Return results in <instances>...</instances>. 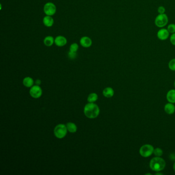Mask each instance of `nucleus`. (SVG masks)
Instances as JSON below:
<instances>
[{"label":"nucleus","instance_id":"bb28decb","mask_svg":"<svg viewBox=\"0 0 175 175\" xmlns=\"http://www.w3.org/2000/svg\"><path fill=\"white\" fill-rule=\"evenodd\" d=\"M156 175H163V173H159V172H157V173H156Z\"/></svg>","mask_w":175,"mask_h":175},{"label":"nucleus","instance_id":"39448f33","mask_svg":"<svg viewBox=\"0 0 175 175\" xmlns=\"http://www.w3.org/2000/svg\"><path fill=\"white\" fill-rule=\"evenodd\" d=\"M67 130L66 126L63 124H60L54 128V134L58 138H63L66 135Z\"/></svg>","mask_w":175,"mask_h":175},{"label":"nucleus","instance_id":"f257e3e1","mask_svg":"<svg viewBox=\"0 0 175 175\" xmlns=\"http://www.w3.org/2000/svg\"><path fill=\"white\" fill-rule=\"evenodd\" d=\"M84 112L85 115L89 119H94L99 116L100 109L96 104L89 103L84 107Z\"/></svg>","mask_w":175,"mask_h":175},{"label":"nucleus","instance_id":"f3484780","mask_svg":"<svg viewBox=\"0 0 175 175\" xmlns=\"http://www.w3.org/2000/svg\"><path fill=\"white\" fill-rule=\"evenodd\" d=\"M23 84L25 86H26L27 88L32 87L33 84V79H32V78H25L23 80Z\"/></svg>","mask_w":175,"mask_h":175},{"label":"nucleus","instance_id":"b1692460","mask_svg":"<svg viewBox=\"0 0 175 175\" xmlns=\"http://www.w3.org/2000/svg\"><path fill=\"white\" fill-rule=\"evenodd\" d=\"M170 43L173 45L175 46V33H172L170 37Z\"/></svg>","mask_w":175,"mask_h":175},{"label":"nucleus","instance_id":"423d86ee","mask_svg":"<svg viewBox=\"0 0 175 175\" xmlns=\"http://www.w3.org/2000/svg\"><path fill=\"white\" fill-rule=\"evenodd\" d=\"M43 10L46 16H52L56 12V6L52 2H48L44 6Z\"/></svg>","mask_w":175,"mask_h":175},{"label":"nucleus","instance_id":"393cba45","mask_svg":"<svg viewBox=\"0 0 175 175\" xmlns=\"http://www.w3.org/2000/svg\"><path fill=\"white\" fill-rule=\"evenodd\" d=\"M68 57L70 59H74L77 57V53H73L71 51H69L68 54Z\"/></svg>","mask_w":175,"mask_h":175},{"label":"nucleus","instance_id":"dca6fc26","mask_svg":"<svg viewBox=\"0 0 175 175\" xmlns=\"http://www.w3.org/2000/svg\"><path fill=\"white\" fill-rule=\"evenodd\" d=\"M66 127L68 131L70 133H75L77 130V127L76 126V125L73 123H67L66 124Z\"/></svg>","mask_w":175,"mask_h":175},{"label":"nucleus","instance_id":"c85d7f7f","mask_svg":"<svg viewBox=\"0 0 175 175\" xmlns=\"http://www.w3.org/2000/svg\"><path fill=\"white\" fill-rule=\"evenodd\" d=\"M174 86H175V83H174Z\"/></svg>","mask_w":175,"mask_h":175},{"label":"nucleus","instance_id":"412c9836","mask_svg":"<svg viewBox=\"0 0 175 175\" xmlns=\"http://www.w3.org/2000/svg\"><path fill=\"white\" fill-rule=\"evenodd\" d=\"M153 154L155 155V156L156 157H161L163 155V151L160 148H156L154 149Z\"/></svg>","mask_w":175,"mask_h":175},{"label":"nucleus","instance_id":"5701e85b","mask_svg":"<svg viewBox=\"0 0 175 175\" xmlns=\"http://www.w3.org/2000/svg\"><path fill=\"white\" fill-rule=\"evenodd\" d=\"M157 11L159 14H165L166 9L163 6H160L158 8Z\"/></svg>","mask_w":175,"mask_h":175},{"label":"nucleus","instance_id":"cd10ccee","mask_svg":"<svg viewBox=\"0 0 175 175\" xmlns=\"http://www.w3.org/2000/svg\"><path fill=\"white\" fill-rule=\"evenodd\" d=\"M173 170H174V171H175V163H174V164H173Z\"/></svg>","mask_w":175,"mask_h":175},{"label":"nucleus","instance_id":"1a4fd4ad","mask_svg":"<svg viewBox=\"0 0 175 175\" xmlns=\"http://www.w3.org/2000/svg\"><path fill=\"white\" fill-rule=\"evenodd\" d=\"M66 38L62 35H58L54 39V44L58 47H63L67 44Z\"/></svg>","mask_w":175,"mask_h":175},{"label":"nucleus","instance_id":"20e7f679","mask_svg":"<svg viewBox=\"0 0 175 175\" xmlns=\"http://www.w3.org/2000/svg\"><path fill=\"white\" fill-rule=\"evenodd\" d=\"M154 148L151 144H144L140 147L139 153L143 157H149L153 154Z\"/></svg>","mask_w":175,"mask_h":175},{"label":"nucleus","instance_id":"f03ea898","mask_svg":"<svg viewBox=\"0 0 175 175\" xmlns=\"http://www.w3.org/2000/svg\"><path fill=\"white\" fill-rule=\"evenodd\" d=\"M166 166V163L164 160L160 157L153 158L149 162V167L151 170L155 172H161L164 170Z\"/></svg>","mask_w":175,"mask_h":175},{"label":"nucleus","instance_id":"9d476101","mask_svg":"<svg viewBox=\"0 0 175 175\" xmlns=\"http://www.w3.org/2000/svg\"><path fill=\"white\" fill-rule=\"evenodd\" d=\"M81 45L84 48H88L91 46L92 45V40L88 37H83L81 38L80 41Z\"/></svg>","mask_w":175,"mask_h":175},{"label":"nucleus","instance_id":"6ab92c4d","mask_svg":"<svg viewBox=\"0 0 175 175\" xmlns=\"http://www.w3.org/2000/svg\"><path fill=\"white\" fill-rule=\"evenodd\" d=\"M78 49H79L78 44L76 43H74L70 45V48H69V51L73 52V53H77Z\"/></svg>","mask_w":175,"mask_h":175},{"label":"nucleus","instance_id":"2eb2a0df","mask_svg":"<svg viewBox=\"0 0 175 175\" xmlns=\"http://www.w3.org/2000/svg\"><path fill=\"white\" fill-rule=\"evenodd\" d=\"M43 42L45 45L48 47H50L53 45L54 43V39L52 36L49 35L45 38Z\"/></svg>","mask_w":175,"mask_h":175},{"label":"nucleus","instance_id":"aec40b11","mask_svg":"<svg viewBox=\"0 0 175 175\" xmlns=\"http://www.w3.org/2000/svg\"><path fill=\"white\" fill-rule=\"evenodd\" d=\"M166 28H167V29L168 30V31L170 33V35L172 33H175V24L174 23H171V24L167 25Z\"/></svg>","mask_w":175,"mask_h":175},{"label":"nucleus","instance_id":"6e6552de","mask_svg":"<svg viewBox=\"0 0 175 175\" xmlns=\"http://www.w3.org/2000/svg\"><path fill=\"white\" fill-rule=\"evenodd\" d=\"M30 95L33 98H39L42 95V90L38 85H35L32 87L30 90Z\"/></svg>","mask_w":175,"mask_h":175},{"label":"nucleus","instance_id":"ddd939ff","mask_svg":"<svg viewBox=\"0 0 175 175\" xmlns=\"http://www.w3.org/2000/svg\"><path fill=\"white\" fill-rule=\"evenodd\" d=\"M166 99L170 103H175V89L170 90L167 93Z\"/></svg>","mask_w":175,"mask_h":175},{"label":"nucleus","instance_id":"0eeeda50","mask_svg":"<svg viewBox=\"0 0 175 175\" xmlns=\"http://www.w3.org/2000/svg\"><path fill=\"white\" fill-rule=\"evenodd\" d=\"M170 33L169 32L167 28H160L157 32V37L158 39L161 41H165L170 38Z\"/></svg>","mask_w":175,"mask_h":175},{"label":"nucleus","instance_id":"f8f14e48","mask_svg":"<svg viewBox=\"0 0 175 175\" xmlns=\"http://www.w3.org/2000/svg\"><path fill=\"white\" fill-rule=\"evenodd\" d=\"M164 110L166 114L172 115L175 112V105H173V103L169 102L165 105Z\"/></svg>","mask_w":175,"mask_h":175},{"label":"nucleus","instance_id":"4be33fe9","mask_svg":"<svg viewBox=\"0 0 175 175\" xmlns=\"http://www.w3.org/2000/svg\"><path fill=\"white\" fill-rule=\"evenodd\" d=\"M168 65L170 70L175 71V58H173L169 62Z\"/></svg>","mask_w":175,"mask_h":175},{"label":"nucleus","instance_id":"a878e982","mask_svg":"<svg viewBox=\"0 0 175 175\" xmlns=\"http://www.w3.org/2000/svg\"><path fill=\"white\" fill-rule=\"evenodd\" d=\"M41 83V81L40 80H37L36 81H35V84L37 85H40Z\"/></svg>","mask_w":175,"mask_h":175},{"label":"nucleus","instance_id":"9b49d317","mask_svg":"<svg viewBox=\"0 0 175 175\" xmlns=\"http://www.w3.org/2000/svg\"><path fill=\"white\" fill-rule=\"evenodd\" d=\"M43 22L45 26L51 27L54 25V20L51 17V16H46L43 18Z\"/></svg>","mask_w":175,"mask_h":175},{"label":"nucleus","instance_id":"4468645a","mask_svg":"<svg viewBox=\"0 0 175 175\" xmlns=\"http://www.w3.org/2000/svg\"><path fill=\"white\" fill-rule=\"evenodd\" d=\"M103 94L106 98H112L114 95V89L111 88H105L103 91Z\"/></svg>","mask_w":175,"mask_h":175},{"label":"nucleus","instance_id":"a211bd4d","mask_svg":"<svg viewBox=\"0 0 175 175\" xmlns=\"http://www.w3.org/2000/svg\"><path fill=\"white\" fill-rule=\"evenodd\" d=\"M98 95L96 93H91L88 96V101L89 103H94L98 100Z\"/></svg>","mask_w":175,"mask_h":175},{"label":"nucleus","instance_id":"7ed1b4c3","mask_svg":"<svg viewBox=\"0 0 175 175\" xmlns=\"http://www.w3.org/2000/svg\"><path fill=\"white\" fill-rule=\"evenodd\" d=\"M168 17L166 14H158L155 19V24L158 28H164L168 25Z\"/></svg>","mask_w":175,"mask_h":175}]
</instances>
